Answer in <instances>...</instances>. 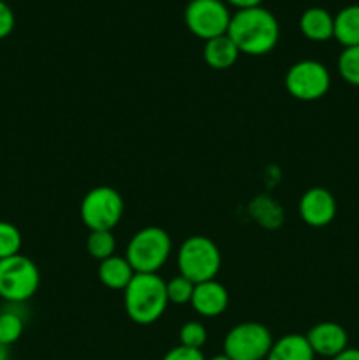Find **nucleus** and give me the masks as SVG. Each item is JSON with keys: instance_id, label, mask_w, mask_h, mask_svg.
<instances>
[{"instance_id": "1", "label": "nucleus", "mask_w": 359, "mask_h": 360, "mask_svg": "<svg viewBox=\"0 0 359 360\" xmlns=\"http://www.w3.org/2000/svg\"><path fill=\"white\" fill-rule=\"evenodd\" d=\"M227 35L239 53L263 56L273 51L280 41V25L275 14L263 6L248 7L232 14Z\"/></svg>"}, {"instance_id": "2", "label": "nucleus", "mask_w": 359, "mask_h": 360, "mask_svg": "<svg viewBox=\"0 0 359 360\" xmlns=\"http://www.w3.org/2000/svg\"><path fill=\"white\" fill-rule=\"evenodd\" d=\"M123 306L134 323L151 326L169 306L165 281L158 274L136 273L129 287L123 290Z\"/></svg>"}, {"instance_id": "3", "label": "nucleus", "mask_w": 359, "mask_h": 360, "mask_svg": "<svg viewBox=\"0 0 359 360\" xmlns=\"http://www.w3.org/2000/svg\"><path fill=\"white\" fill-rule=\"evenodd\" d=\"M172 252L171 236L162 227H144L130 238L125 259L134 273L157 274L168 262Z\"/></svg>"}, {"instance_id": "4", "label": "nucleus", "mask_w": 359, "mask_h": 360, "mask_svg": "<svg viewBox=\"0 0 359 360\" xmlns=\"http://www.w3.org/2000/svg\"><path fill=\"white\" fill-rule=\"evenodd\" d=\"M222 266L218 246L206 236H190L178 250L180 274L192 283L215 280Z\"/></svg>"}, {"instance_id": "5", "label": "nucleus", "mask_w": 359, "mask_h": 360, "mask_svg": "<svg viewBox=\"0 0 359 360\" xmlns=\"http://www.w3.org/2000/svg\"><path fill=\"white\" fill-rule=\"evenodd\" d=\"M41 285V273L28 257L18 255L0 260V297L11 304H21L34 297Z\"/></svg>"}, {"instance_id": "6", "label": "nucleus", "mask_w": 359, "mask_h": 360, "mask_svg": "<svg viewBox=\"0 0 359 360\" xmlns=\"http://www.w3.org/2000/svg\"><path fill=\"white\" fill-rule=\"evenodd\" d=\"M125 202L118 190L95 186L83 197L80 214L90 231H113L123 218Z\"/></svg>"}, {"instance_id": "7", "label": "nucleus", "mask_w": 359, "mask_h": 360, "mask_svg": "<svg viewBox=\"0 0 359 360\" xmlns=\"http://www.w3.org/2000/svg\"><path fill=\"white\" fill-rule=\"evenodd\" d=\"M273 347L270 329L259 322H241L224 340V355L231 360H266Z\"/></svg>"}, {"instance_id": "8", "label": "nucleus", "mask_w": 359, "mask_h": 360, "mask_svg": "<svg viewBox=\"0 0 359 360\" xmlns=\"http://www.w3.org/2000/svg\"><path fill=\"white\" fill-rule=\"evenodd\" d=\"M284 83L289 95L298 101L313 102L329 91L331 74L327 67L317 60H299L289 67Z\"/></svg>"}, {"instance_id": "9", "label": "nucleus", "mask_w": 359, "mask_h": 360, "mask_svg": "<svg viewBox=\"0 0 359 360\" xmlns=\"http://www.w3.org/2000/svg\"><path fill=\"white\" fill-rule=\"evenodd\" d=\"M231 18L224 0H190L185 7L187 28L203 41L227 34Z\"/></svg>"}, {"instance_id": "10", "label": "nucleus", "mask_w": 359, "mask_h": 360, "mask_svg": "<svg viewBox=\"0 0 359 360\" xmlns=\"http://www.w3.org/2000/svg\"><path fill=\"white\" fill-rule=\"evenodd\" d=\"M298 211L301 220L310 227H326L336 217V200L329 190L315 186L303 193Z\"/></svg>"}, {"instance_id": "11", "label": "nucleus", "mask_w": 359, "mask_h": 360, "mask_svg": "<svg viewBox=\"0 0 359 360\" xmlns=\"http://www.w3.org/2000/svg\"><path fill=\"white\" fill-rule=\"evenodd\" d=\"M313 354L320 357H336L338 354L348 348L347 330L336 322H319L306 334Z\"/></svg>"}, {"instance_id": "12", "label": "nucleus", "mask_w": 359, "mask_h": 360, "mask_svg": "<svg viewBox=\"0 0 359 360\" xmlns=\"http://www.w3.org/2000/svg\"><path fill=\"white\" fill-rule=\"evenodd\" d=\"M194 311L204 319H215L227 309L229 294L227 288L217 280L203 281L194 287L192 299H190Z\"/></svg>"}, {"instance_id": "13", "label": "nucleus", "mask_w": 359, "mask_h": 360, "mask_svg": "<svg viewBox=\"0 0 359 360\" xmlns=\"http://www.w3.org/2000/svg\"><path fill=\"white\" fill-rule=\"evenodd\" d=\"M299 30L308 41L326 42L334 37V16L324 7H310L299 18Z\"/></svg>"}, {"instance_id": "14", "label": "nucleus", "mask_w": 359, "mask_h": 360, "mask_svg": "<svg viewBox=\"0 0 359 360\" xmlns=\"http://www.w3.org/2000/svg\"><path fill=\"white\" fill-rule=\"evenodd\" d=\"M239 55L241 53H239V49L236 48V44L227 34L204 42L203 58L215 70L231 69L238 62Z\"/></svg>"}, {"instance_id": "15", "label": "nucleus", "mask_w": 359, "mask_h": 360, "mask_svg": "<svg viewBox=\"0 0 359 360\" xmlns=\"http://www.w3.org/2000/svg\"><path fill=\"white\" fill-rule=\"evenodd\" d=\"M99 280L109 290H125L134 278V269L125 257L113 255L99 264Z\"/></svg>"}, {"instance_id": "16", "label": "nucleus", "mask_w": 359, "mask_h": 360, "mask_svg": "<svg viewBox=\"0 0 359 360\" xmlns=\"http://www.w3.org/2000/svg\"><path fill=\"white\" fill-rule=\"evenodd\" d=\"M266 360H315L312 347L303 334H285L273 341Z\"/></svg>"}, {"instance_id": "17", "label": "nucleus", "mask_w": 359, "mask_h": 360, "mask_svg": "<svg viewBox=\"0 0 359 360\" xmlns=\"http://www.w3.org/2000/svg\"><path fill=\"white\" fill-rule=\"evenodd\" d=\"M334 39L344 48L359 46V4L344 7L334 16Z\"/></svg>"}, {"instance_id": "18", "label": "nucleus", "mask_w": 359, "mask_h": 360, "mask_svg": "<svg viewBox=\"0 0 359 360\" xmlns=\"http://www.w3.org/2000/svg\"><path fill=\"white\" fill-rule=\"evenodd\" d=\"M87 252L99 262L115 255L116 239L113 231H90L87 239Z\"/></svg>"}, {"instance_id": "19", "label": "nucleus", "mask_w": 359, "mask_h": 360, "mask_svg": "<svg viewBox=\"0 0 359 360\" xmlns=\"http://www.w3.org/2000/svg\"><path fill=\"white\" fill-rule=\"evenodd\" d=\"M25 330V320L16 309L0 311V343L11 347L21 338Z\"/></svg>"}, {"instance_id": "20", "label": "nucleus", "mask_w": 359, "mask_h": 360, "mask_svg": "<svg viewBox=\"0 0 359 360\" xmlns=\"http://www.w3.org/2000/svg\"><path fill=\"white\" fill-rule=\"evenodd\" d=\"M338 72L345 83L359 88V46L344 48L338 56Z\"/></svg>"}, {"instance_id": "21", "label": "nucleus", "mask_w": 359, "mask_h": 360, "mask_svg": "<svg viewBox=\"0 0 359 360\" xmlns=\"http://www.w3.org/2000/svg\"><path fill=\"white\" fill-rule=\"evenodd\" d=\"M23 238L20 229L11 221H0V260L9 259L20 253Z\"/></svg>"}, {"instance_id": "22", "label": "nucleus", "mask_w": 359, "mask_h": 360, "mask_svg": "<svg viewBox=\"0 0 359 360\" xmlns=\"http://www.w3.org/2000/svg\"><path fill=\"white\" fill-rule=\"evenodd\" d=\"M194 287H196V283H192L189 278L182 276V274L172 276L171 280L165 281V292H168L169 302H172V304H187V302H190Z\"/></svg>"}, {"instance_id": "23", "label": "nucleus", "mask_w": 359, "mask_h": 360, "mask_svg": "<svg viewBox=\"0 0 359 360\" xmlns=\"http://www.w3.org/2000/svg\"><path fill=\"white\" fill-rule=\"evenodd\" d=\"M208 341V330L206 327L201 322H190L183 323L182 329H180V345L187 348H196V350H201V348L206 345Z\"/></svg>"}, {"instance_id": "24", "label": "nucleus", "mask_w": 359, "mask_h": 360, "mask_svg": "<svg viewBox=\"0 0 359 360\" xmlns=\"http://www.w3.org/2000/svg\"><path fill=\"white\" fill-rule=\"evenodd\" d=\"M14 23H16V18H14L11 6L0 0V39H6L7 35H11V32L14 30Z\"/></svg>"}, {"instance_id": "25", "label": "nucleus", "mask_w": 359, "mask_h": 360, "mask_svg": "<svg viewBox=\"0 0 359 360\" xmlns=\"http://www.w3.org/2000/svg\"><path fill=\"white\" fill-rule=\"evenodd\" d=\"M162 360H206L204 359L203 352L196 350V348H187L178 345V347L171 348L168 354L162 357Z\"/></svg>"}, {"instance_id": "26", "label": "nucleus", "mask_w": 359, "mask_h": 360, "mask_svg": "<svg viewBox=\"0 0 359 360\" xmlns=\"http://www.w3.org/2000/svg\"><path fill=\"white\" fill-rule=\"evenodd\" d=\"M225 4H231V6H234L236 9H248V7H257L260 6V2L263 0H224Z\"/></svg>"}, {"instance_id": "27", "label": "nucleus", "mask_w": 359, "mask_h": 360, "mask_svg": "<svg viewBox=\"0 0 359 360\" xmlns=\"http://www.w3.org/2000/svg\"><path fill=\"white\" fill-rule=\"evenodd\" d=\"M331 360H359V350L358 348H345L341 354H338Z\"/></svg>"}, {"instance_id": "28", "label": "nucleus", "mask_w": 359, "mask_h": 360, "mask_svg": "<svg viewBox=\"0 0 359 360\" xmlns=\"http://www.w3.org/2000/svg\"><path fill=\"white\" fill-rule=\"evenodd\" d=\"M9 359H11L9 347H6V345L0 343V360H9Z\"/></svg>"}, {"instance_id": "29", "label": "nucleus", "mask_w": 359, "mask_h": 360, "mask_svg": "<svg viewBox=\"0 0 359 360\" xmlns=\"http://www.w3.org/2000/svg\"><path fill=\"white\" fill-rule=\"evenodd\" d=\"M208 360H231L229 357H225V355H215V357L208 359Z\"/></svg>"}]
</instances>
